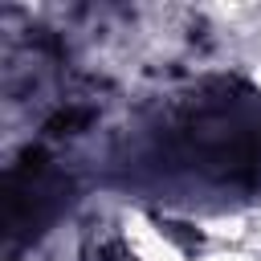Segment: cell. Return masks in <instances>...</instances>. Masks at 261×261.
Instances as JSON below:
<instances>
[{"label": "cell", "mask_w": 261, "mask_h": 261, "mask_svg": "<svg viewBox=\"0 0 261 261\" xmlns=\"http://www.w3.org/2000/svg\"><path fill=\"white\" fill-rule=\"evenodd\" d=\"M196 232L208 245H224V249H245L261 257V204L253 208H237V212H216V216H200Z\"/></svg>", "instance_id": "7a4b0ae2"}, {"label": "cell", "mask_w": 261, "mask_h": 261, "mask_svg": "<svg viewBox=\"0 0 261 261\" xmlns=\"http://www.w3.org/2000/svg\"><path fill=\"white\" fill-rule=\"evenodd\" d=\"M118 237H122V249L130 253V261H192L196 257L143 208L118 212Z\"/></svg>", "instance_id": "6da1fadb"}, {"label": "cell", "mask_w": 261, "mask_h": 261, "mask_svg": "<svg viewBox=\"0 0 261 261\" xmlns=\"http://www.w3.org/2000/svg\"><path fill=\"white\" fill-rule=\"evenodd\" d=\"M249 77H253V86L261 90V53H257V57H253V65H249Z\"/></svg>", "instance_id": "277c9868"}, {"label": "cell", "mask_w": 261, "mask_h": 261, "mask_svg": "<svg viewBox=\"0 0 261 261\" xmlns=\"http://www.w3.org/2000/svg\"><path fill=\"white\" fill-rule=\"evenodd\" d=\"M192 261H261L257 253H245V249H224V245H208L204 253H196Z\"/></svg>", "instance_id": "3957f363"}]
</instances>
